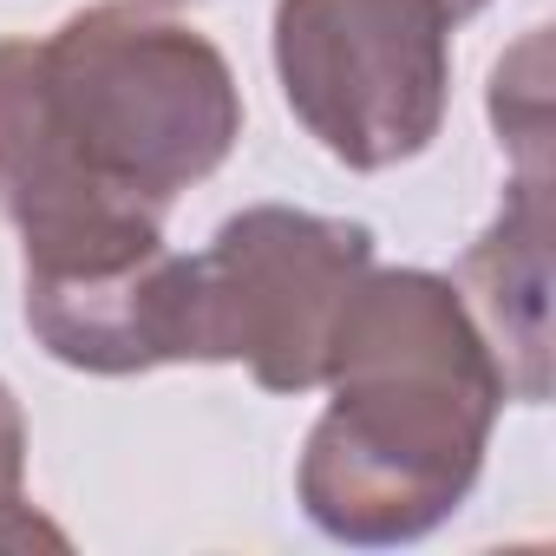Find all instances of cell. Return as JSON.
I'll return each mask as SVG.
<instances>
[{"label": "cell", "instance_id": "cell-1", "mask_svg": "<svg viewBox=\"0 0 556 556\" xmlns=\"http://www.w3.org/2000/svg\"><path fill=\"white\" fill-rule=\"evenodd\" d=\"M334 387L302 452V504L341 543H406L445 523L504 406L497 361L452 282L426 268L361 275L328 334Z\"/></svg>", "mask_w": 556, "mask_h": 556}, {"label": "cell", "instance_id": "cell-2", "mask_svg": "<svg viewBox=\"0 0 556 556\" xmlns=\"http://www.w3.org/2000/svg\"><path fill=\"white\" fill-rule=\"evenodd\" d=\"M34 92L66 164L144 216H164L242 138L223 53L138 0H99L34 40Z\"/></svg>", "mask_w": 556, "mask_h": 556}, {"label": "cell", "instance_id": "cell-3", "mask_svg": "<svg viewBox=\"0 0 556 556\" xmlns=\"http://www.w3.org/2000/svg\"><path fill=\"white\" fill-rule=\"evenodd\" d=\"M374 262L361 223L262 203L184 255V361H242L268 393H308L328 367L341 302Z\"/></svg>", "mask_w": 556, "mask_h": 556}, {"label": "cell", "instance_id": "cell-4", "mask_svg": "<svg viewBox=\"0 0 556 556\" xmlns=\"http://www.w3.org/2000/svg\"><path fill=\"white\" fill-rule=\"evenodd\" d=\"M445 0H275V73L348 170L419 157L445 118Z\"/></svg>", "mask_w": 556, "mask_h": 556}, {"label": "cell", "instance_id": "cell-5", "mask_svg": "<svg viewBox=\"0 0 556 556\" xmlns=\"http://www.w3.org/2000/svg\"><path fill=\"white\" fill-rule=\"evenodd\" d=\"M0 210L27 242V275H92L151 255L157 216L99 197L47 131L34 40H0Z\"/></svg>", "mask_w": 556, "mask_h": 556}, {"label": "cell", "instance_id": "cell-6", "mask_svg": "<svg viewBox=\"0 0 556 556\" xmlns=\"http://www.w3.org/2000/svg\"><path fill=\"white\" fill-rule=\"evenodd\" d=\"M40 348L86 374H144L184 361V255L164 242L92 275H27Z\"/></svg>", "mask_w": 556, "mask_h": 556}, {"label": "cell", "instance_id": "cell-7", "mask_svg": "<svg viewBox=\"0 0 556 556\" xmlns=\"http://www.w3.org/2000/svg\"><path fill=\"white\" fill-rule=\"evenodd\" d=\"M458 295L484 334L504 400L549 393V170H517L504 216L465 249Z\"/></svg>", "mask_w": 556, "mask_h": 556}, {"label": "cell", "instance_id": "cell-8", "mask_svg": "<svg viewBox=\"0 0 556 556\" xmlns=\"http://www.w3.org/2000/svg\"><path fill=\"white\" fill-rule=\"evenodd\" d=\"M543 27H530V40L491 73V118L497 138L510 144L517 170H549V86H543Z\"/></svg>", "mask_w": 556, "mask_h": 556}, {"label": "cell", "instance_id": "cell-9", "mask_svg": "<svg viewBox=\"0 0 556 556\" xmlns=\"http://www.w3.org/2000/svg\"><path fill=\"white\" fill-rule=\"evenodd\" d=\"M21 478H27V426H21V406H14L8 380H0V549H34V543L66 549V536L40 510H27Z\"/></svg>", "mask_w": 556, "mask_h": 556}, {"label": "cell", "instance_id": "cell-10", "mask_svg": "<svg viewBox=\"0 0 556 556\" xmlns=\"http://www.w3.org/2000/svg\"><path fill=\"white\" fill-rule=\"evenodd\" d=\"M164 8H177V0H164Z\"/></svg>", "mask_w": 556, "mask_h": 556}]
</instances>
